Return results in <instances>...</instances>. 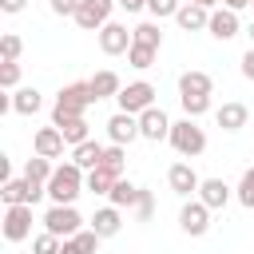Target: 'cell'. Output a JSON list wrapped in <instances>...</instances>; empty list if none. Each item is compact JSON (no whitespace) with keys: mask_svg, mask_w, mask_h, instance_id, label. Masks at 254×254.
I'll use <instances>...</instances> for the list:
<instances>
[{"mask_svg":"<svg viewBox=\"0 0 254 254\" xmlns=\"http://www.w3.org/2000/svg\"><path fill=\"white\" fill-rule=\"evenodd\" d=\"M250 8H254V0H250Z\"/></svg>","mask_w":254,"mask_h":254,"instance_id":"cell-46","label":"cell"},{"mask_svg":"<svg viewBox=\"0 0 254 254\" xmlns=\"http://www.w3.org/2000/svg\"><path fill=\"white\" fill-rule=\"evenodd\" d=\"M64 147H67V139H64V131H60L56 123H52V127H40V131L32 135V151L44 155V159H60Z\"/></svg>","mask_w":254,"mask_h":254,"instance_id":"cell-15","label":"cell"},{"mask_svg":"<svg viewBox=\"0 0 254 254\" xmlns=\"http://www.w3.org/2000/svg\"><path fill=\"white\" fill-rule=\"evenodd\" d=\"M210 91H214V79H210L206 71L190 67V71L179 75V95H210Z\"/></svg>","mask_w":254,"mask_h":254,"instance_id":"cell-20","label":"cell"},{"mask_svg":"<svg viewBox=\"0 0 254 254\" xmlns=\"http://www.w3.org/2000/svg\"><path fill=\"white\" fill-rule=\"evenodd\" d=\"M83 190H87V171L79 163H71V159L60 163L52 171V179H48V198L52 202H75Z\"/></svg>","mask_w":254,"mask_h":254,"instance_id":"cell-1","label":"cell"},{"mask_svg":"<svg viewBox=\"0 0 254 254\" xmlns=\"http://www.w3.org/2000/svg\"><path fill=\"white\" fill-rule=\"evenodd\" d=\"M44 194H48V187H44V183H32V179H8V183H0V198H4V206H16V202L36 206Z\"/></svg>","mask_w":254,"mask_h":254,"instance_id":"cell-6","label":"cell"},{"mask_svg":"<svg viewBox=\"0 0 254 254\" xmlns=\"http://www.w3.org/2000/svg\"><path fill=\"white\" fill-rule=\"evenodd\" d=\"M119 8H127V12H139V8H147V0H119Z\"/></svg>","mask_w":254,"mask_h":254,"instance_id":"cell-41","label":"cell"},{"mask_svg":"<svg viewBox=\"0 0 254 254\" xmlns=\"http://www.w3.org/2000/svg\"><path fill=\"white\" fill-rule=\"evenodd\" d=\"M95 36H99V52H103V56H127V48L135 44L131 28H127V24H119V20H107Z\"/></svg>","mask_w":254,"mask_h":254,"instance_id":"cell-9","label":"cell"},{"mask_svg":"<svg viewBox=\"0 0 254 254\" xmlns=\"http://www.w3.org/2000/svg\"><path fill=\"white\" fill-rule=\"evenodd\" d=\"M0 230H4V238H8V242H24V238H32V206H28V202L4 206Z\"/></svg>","mask_w":254,"mask_h":254,"instance_id":"cell-8","label":"cell"},{"mask_svg":"<svg viewBox=\"0 0 254 254\" xmlns=\"http://www.w3.org/2000/svg\"><path fill=\"white\" fill-rule=\"evenodd\" d=\"M60 131H64V139H67V147H79L83 139H91L87 135V119L79 115V119H64V123H56Z\"/></svg>","mask_w":254,"mask_h":254,"instance_id":"cell-28","label":"cell"},{"mask_svg":"<svg viewBox=\"0 0 254 254\" xmlns=\"http://www.w3.org/2000/svg\"><path fill=\"white\" fill-rule=\"evenodd\" d=\"M155 83L151 79H135V83H123V91L115 95L119 111H131V115H143L147 107H155Z\"/></svg>","mask_w":254,"mask_h":254,"instance_id":"cell-5","label":"cell"},{"mask_svg":"<svg viewBox=\"0 0 254 254\" xmlns=\"http://www.w3.org/2000/svg\"><path fill=\"white\" fill-rule=\"evenodd\" d=\"M83 222H87V218L75 210V202H52L48 214H44V230H52L56 238H71V234H79Z\"/></svg>","mask_w":254,"mask_h":254,"instance_id":"cell-4","label":"cell"},{"mask_svg":"<svg viewBox=\"0 0 254 254\" xmlns=\"http://www.w3.org/2000/svg\"><path fill=\"white\" fill-rule=\"evenodd\" d=\"M175 24H179L183 32H206L210 8H202V4H183V8L175 12Z\"/></svg>","mask_w":254,"mask_h":254,"instance_id":"cell-18","label":"cell"},{"mask_svg":"<svg viewBox=\"0 0 254 254\" xmlns=\"http://www.w3.org/2000/svg\"><path fill=\"white\" fill-rule=\"evenodd\" d=\"M60 246H64V238H56L52 230H44V234L32 238V254H60Z\"/></svg>","mask_w":254,"mask_h":254,"instance_id":"cell-34","label":"cell"},{"mask_svg":"<svg viewBox=\"0 0 254 254\" xmlns=\"http://www.w3.org/2000/svg\"><path fill=\"white\" fill-rule=\"evenodd\" d=\"M119 179H123V175H115V171H107V167L99 163V167L87 171V190H91V194H111V187H115Z\"/></svg>","mask_w":254,"mask_h":254,"instance_id":"cell-25","label":"cell"},{"mask_svg":"<svg viewBox=\"0 0 254 254\" xmlns=\"http://www.w3.org/2000/svg\"><path fill=\"white\" fill-rule=\"evenodd\" d=\"M91 103H99L95 99V91H91V83L87 79H79V83H67V87H60V95H56V107H52V123H64V119H79Z\"/></svg>","mask_w":254,"mask_h":254,"instance_id":"cell-2","label":"cell"},{"mask_svg":"<svg viewBox=\"0 0 254 254\" xmlns=\"http://www.w3.org/2000/svg\"><path fill=\"white\" fill-rule=\"evenodd\" d=\"M40 107H44V95L36 87H16L12 91V111L16 115H36Z\"/></svg>","mask_w":254,"mask_h":254,"instance_id":"cell-24","label":"cell"},{"mask_svg":"<svg viewBox=\"0 0 254 254\" xmlns=\"http://www.w3.org/2000/svg\"><path fill=\"white\" fill-rule=\"evenodd\" d=\"M194 4H202V8H210V12H214V8L222 4V0H194Z\"/></svg>","mask_w":254,"mask_h":254,"instance_id":"cell-43","label":"cell"},{"mask_svg":"<svg viewBox=\"0 0 254 254\" xmlns=\"http://www.w3.org/2000/svg\"><path fill=\"white\" fill-rule=\"evenodd\" d=\"M139 194H143V187H135L131 179H119V183L111 187V194H107V202H111V206H119V210H135V202H139Z\"/></svg>","mask_w":254,"mask_h":254,"instance_id":"cell-22","label":"cell"},{"mask_svg":"<svg viewBox=\"0 0 254 254\" xmlns=\"http://www.w3.org/2000/svg\"><path fill=\"white\" fill-rule=\"evenodd\" d=\"M183 4H194V0H183Z\"/></svg>","mask_w":254,"mask_h":254,"instance_id":"cell-45","label":"cell"},{"mask_svg":"<svg viewBox=\"0 0 254 254\" xmlns=\"http://www.w3.org/2000/svg\"><path fill=\"white\" fill-rule=\"evenodd\" d=\"M167 143L183 155V159H198L202 151H206V131L198 127V119H179V123H171V135H167Z\"/></svg>","mask_w":254,"mask_h":254,"instance_id":"cell-3","label":"cell"},{"mask_svg":"<svg viewBox=\"0 0 254 254\" xmlns=\"http://www.w3.org/2000/svg\"><path fill=\"white\" fill-rule=\"evenodd\" d=\"M79 4H83V0H52V12H56V16H75Z\"/></svg>","mask_w":254,"mask_h":254,"instance_id":"cell-38","label":"cell"},{"mask_svg":"<svg viewBox=\"0 0 254 254\" xmlns=\"http://www.w3.org/2000/svg\"><path fill=\"white\" fill-rule=\"evenodd\" d=\"M194 198H202L210 210H222L230 198H234V187L226 183V179H202V187H198V194Z\"/></svg>","mask_w":254,"mask_h":254,"instance_id":"cell-17","label":"cell"},{"mask_svg":"<svg viewBox=\"0 0 254 254\" xmlns=\"http://www.w3.org/2000/svg\"><path fill=\"white\" fill-rule=\"evenodd\" d=\"M183 8V0H147V12L155 16V20H167V16H175Z\"/></svg>","mask_w":254,"mask_h":254,"instance_id":"cell-36","label":"cell"},{"mask_svg":"<svg viewBox=\"0 0 254 254\" xmlns=\"http://www.w3.org/2000/svg\"><path fill=\"white\" fill-rule=\"evenodd\" d=\"M151 214H155V194H151V190H143V194H139V202H135V218H139V222H151Z\"/></svg>","mask_w":254,"mask_h":254,"instance_id":"cell-37","label":"cell"},{"mask_svg":"<svg viewBox=\"0 0 254 254\" xmlns=\"http://www.w3.org/2000/svg\"><path fill=\"white\" fill-rule=\"evenodd\" d=\"M103 167L115 171V175H123V167H127V147H123V143H107V151H103Z\"/></svg>","mask_w":254,"mask_h":254,"instance_id":"cell-31","label":"cell"},{"mask_svg":"<svg viewBox=\"0 0 254 254\" xmlns=\"http://www.w3.org/2000/svg\"><path fill=\"white\" fill-rule=\"evenodd\" d=\"M0 87L4 91H16L20 87V60H4L0 64Z\"/></svg>","mask_w":254,"mask_h":254,"instance_id":"cell-32","label":"cell"},{"mask_svg":"<svg viewBox=\"0 0 254 254\" xmlns=\"http://www.w3.org/2000/svg\"><path fill=\"white\" fill-rule=\"evenodd\" d=\"M87 83H91V91H95V99H115V95L123 91V79H119V75H115L111 67H103V71H95V75H91Z\"/></svg>","mask_w":254,"mask_h":254,"instance_id":"cell-21","label":"cell"},{"mask_svg":"<svg viewBox=\"0 0 254 254\" xmlns=\"http://www.w3.org/2000/svg\"><path fill=\"white\" fill-rule=\"evenodd\" d=\"M242 75H246V79H254V48L242 56Z\"/></svg>","mask_w":254,"mask_h":254,"instance_id":"cell-40","label":"cell"},{"mask_svg":"<svg viewBox=\"0 0 254 254\" xmlns=\"http://www.w3.org/2000/svg\"><path fill=\"white\" fill-rule=\"evenodd\" d=\"M139 135H143L147 143H163V139L171 135V119H167V111H163V107H147V111L139 115Z\"/></svg>","mask_w":254,"mask_h":254,"instance_id":"cell-12","label":"cell"},{"mask_svg":"<svg viewBox=\"0 0 254 254\" xmlns=\"http://www.w3.org/2000/svg\"><path fill=\"white\" fill-rule=\"evenodd\" d=\"M234 198H238L246 210H254V167L242 171V179H238V187H234Z\"/></svg>","mask_w":254,"mask_h":254,"instance_id":"cell-30","label":"cell"},{"mask_svg":"<svg viewBox=\"0 0 254 254\" xmlns=\"http://www.w3.org/2000/svg\"><path fill=\"white\" fill-rule=\"evenodd\" d=\"M52 171H56V163H52V159H44V155H32V159L24 163V179H32V183H44V187H48Z\"/></svg>","mask_w":254,"mask_h":254,"instance_id":"cell-27","label":"cell"},{"mask_svg":"<svg viewBox=\"0 0 254 254\" xmlns=\"http://www.w3.org/2000/svg\"><path fill=\"white\" fill-rule=\"evenodd\" d=\"M115 4H119V0H83L71 20H75L83 32H99V28L111 20V8H115Z\"/></svg>","mask_w":254,"mask_h":254,"instance_id":"cell-10","label":"cell"},{"mask_svg":"<svg viewBox=\"0 0 254 254\" xmlns=\"http://www.w3.org/2000/svg\"><path fill=\"white\" fill-rule=\"evenodd\" d=\"M87 226H91V230H95L99 238H115V234L123 230V210L107 202V206H99V210H95V214L87 218Z\"/></svg>","mask_w":254,"mask_h":254,"instance_id":"cell-16","label":"cell"},{"mask_svg":"<svg viewBox=\"0 0 254 254\" xmlns=\"http://www.w3.org/2000/svg\"><path fill=\"white\" fill-rule=\"evenodd\" d=\"M246 119H250V111H246V103H238V99H230V103H222V107L214 111V123H218L222 131H242Z\"/></svg>","mask_w":254,"mask_h":254,"instance_id":"cell-19","label":"cell"},{"mask_svg":"<svg viewBox=\"0 0 254 254\" xmlns=\"http://www.w3.org/2000/svg\"><path fill=\"white\" fill-rule=\"evenodd\" d=\"M179 230L190 234V238H202L210 230V206L202 198H187L183 210H179Z\"/></svg>","mask_w":254,"mask_h":254,"instance_id":"cell-7","label":"cell"},{"mask_svg":"<svg viewBox=\"0 0 254 254\" xmlns=\"http://www.w3.org/2000/svg\"><path fill=\"white\" fill-rule=\"evenodd\" d=\"M103 143H95V139H83L79 147H71V163H79L83 171H91V167H99L103 163Z\"/></svg>","mask_w":254,"mask_h":254,"instance_id":"cell-23","label":"cell"},{"mask_svg":"<svg viewBox=\"0 0 254 254\" xmlns=\"http://www.w3.org/2000/svg\"><path fill=\"white\" fill-rule=\"evenodd\" d=\"M222 8H234V12H242V8H250V0H222Z\"/></svg>","mask_w":254,"mask_h":254,"instance_id":"cell-42","label":"cell"},{"mask_svg":"<svg viewBox=\"0 0 254 254\" xmlns=\"http://www.w3.org/2000/svg\"><path fill=\"white\" fill-rule=\"evenodd\" d=\"M107 139L111 143H135V139H143L139 135V115H131V111H115L111 119H107Z\"/></svg>","mask_w":254,"mask_h":254,"instance_id":"cell-13","label":"cell"},{"mask_svg":"<svg viewBox=\"0 0 254 254\" xmlns=\"http://www.w3.org/2000/svg\"><path fill=\"white\" fill-rule=\"evenodd\" d=\"M246 36H250V48H254V20H250V28H246Z\"/></svg>","mask_w":254,"mask_h":254,"instance_id":"cell-44","label":"cell"},{"mask_svg":"<svg viewBox=\"0 0 254 254\" xmlns=\"http://www.w3.org/2000/svg\"><path fill=\"white\" fill-rule=\"evenodd\" d=\"M179 103H183V111H187L190 119H198V115L210 111V95H179Z\"/></svg>","mask_w":254,"mask_h":254,"instance_id":"cell-33","label":"cell"},{"mask_svg":"<svg viewBox=\"0 0 254 254\" xmlns=\"http://www.w3.org/2000/svg\"><path fill=\"white\" fill-rule=\"evenodd\" d=\"M20 52H24V40H20L16 32H4V36H0V56H4V60H20Z\"/></svg>","mask_w":254,"mask_h":254,"instance_id":"cell-35","label":"cell"},{"mask_svg":"<svg viewBox=\"0 0 254 254\" xmlns=\"http://www.w3.org/2000/svg\"><path fill=\"white\" fill-rule=\"evenodd\" d=\"M167 187H171L179 198H194L198 187H202V179H198V171H194L190 163H171V171H167Z\"/></svg>","mask_w":254,"mask_h":254,"instance_id":"cell-11","label":"cell"},{"mask_svg":"<svg viewBox=\"0 0 254 254\" xmlns=\"http://www.w3.org/2000/svg\"><path fill=\"white\" fill-rule=\"evenodd\" d=\"M24 8H28V0H0V12H8V16L24 12Z\"/></svg>","mask_w":254,"mask_h":254,"instance_id":"cell-39","label":"cell"},{"mask_svg":"<svg viewBox=\"0 0 254 254\" xmlns=\"http://www.w3.org/2000/svg\"><path fill=\"white\" fill-rule=\"evenodd\" d=\"M155 48H143V44H131L127 48V64L135 67V71H147V67H155Z\"/></svg>","mask_w":254,"mask_h":254,"instance_id":"cell-29","label":"cell"},{"mask_svg":"<svg viewBox=\"0 0 254 254\" xmlns=\"http://www.w3.org/2000/svg\"><path fill=\"white\" fill-rule=\"evenodd\" d=\"M206 32H210L214 40H222V44H226V40H234V36L242 32V20H238V12H234V8H214V12H210Z\"/></svg>","mask_w":254,"mask_h":254,"instance_id":"cell-14","label":"cell"},{"mask_svg":"<svg viewBox=\"0 0 254 254\" xmlns=\"http://www.w3.org/2000/svg\"><path fill=\"white\" fill-rule=\"evenodd\" d=\"M131 36H135V44H143V48H163V28H159V20H143V24H135L131 28Z\"/></svg>","mask_w":254,"mask_h":254,"instance_id":"cell-26","label":"cell"}]
</instances>
